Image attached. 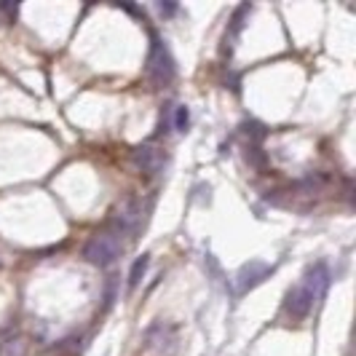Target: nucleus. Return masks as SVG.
<instances>
[{
  "mask_svg": "<svg viewBox=\"0 0 356 356\" xmlns=\"http://www.w3.org/2000/svg\"><path fill=\"white\" fill-rule=\"evenodd\" d=\"M161 11H166V14H175V11H177V6H169V3H161Z\"/></svg>",
  "mask_w": 356,
  "mask_h": 356,
  "instance_id": "obj_10",
  "label": "nucleus"
},
{
  "mask_svg": "<svg viewBox=\"0 0 356 356\" xmlns=\"http://www.w3.org/2000/svg\"><path fill=\"white\" fill-rule=\"evenodd\" d=\"M188 126H191V110H188L185 105H179L177 113H175V129L185 134V131H188Z\"/></svg>",
  "mask_w": 356,
  "mask_h": 356,
  "instance_id": "obj_9",
  "label": "nucleus"
},
{
  "mask_svg": "<svg viewBox=\"0 0 356 356\" xmlns=\"http://www.w3.org/2000/svg\"><path fill=\"white\" fill-rule=\"evenodd\" d=\"M270 273H273V268L268 266V263H260V260L247 263V266L236 273V295H247L250 289L263 284Z\"/></svg>",
  "mask_w": 356,
  "mask_h": 356,
  "instance_id": "obj_3",
  "label": "nucleus"
},
{
  "mask_svg": "<svg viewBox=\"0 0 356 356\" xmlns=\"http://www.w3.org/2000/svg\"><path fill=\"white\" fill-rule=\"evenodd\" d=\"M147 266H150V257H147V254H143V257L134 260V266H131V270H129V289H134V286L143 282L145 273H147Z\"/></svg>",
  "mask_w": 356,
  "mask_h": 356,
  "instance_id": "obj_8",
  "label": "nucleus"
},
{
  "mask_svg": "<svg viewBox=\"0 0 356 356\" xmlns=\"http://www.w3.org/2000/svg\"><path fill=\"white\" fill-rule=\"evenodd\" d=\"M303 286L316 300H321L324 292H327V286H330V268L324 266V263H314V266L305 270Z\"/></svg>",
  "mask_w": 356,
  "mask_h": 356,
  "instance_id": "obj_5",
  "label": "nucleus"
},
{
  "mask_svg": "<svg viewBox=\"0 0 356 356\" xmlns=\"http://www.w3.org/2000/svg\"><path fill=\"white\" fill-rule=\"evenodd\" d=\"M316 303V298L305 289L303 284L292 286L289 292H286V300H284V314L289 316L292 321H303L308 314H311V308Z\"/></svg>",
  "mask_w": 356,
  "mask_h": 356,
  "instance_id": "obj_4",
  "label": "nucleus"
},
{
  "mask_svg": "<svg viewBox=\"0 0 356 356\" xmlns=\"http://www.w3.org/2000/svg\"><path fill=\"white\" fill-rule=\"evenodd\" d=\"M175 75H177V67H175V59L166 49V43L153 35L150 54H147V78L153 81V86H169Z\"/></svg>",
  "mask_w": 356,
  "mask_h": 356,
  "instance_id": "obj_2",
  "label": "nucleus"
},
{
  "mask_svg": "<svg viewBox=\"0 0 356 356\" xmlns=\"http://www.w3.org/2000/svg\"><path fill=\"white\" fill-rule=\"evenodd\" d=\"M113 222H115V236L118 233H131L137 225H140V207H137V201H126L124 207L115 212L113 217Z\"/></svg>",
  "mask_w": 356,
  "mask_h": 356,
  "instance_id": "obj_7",
  "label": "nucleus"
},
{
  "mask_svg": "<svg viewBox=\"0 0 356 356\" xmlns=\"http://www.w3.org/2000/svg\"><path fill=\"white\" fill-rule=\"evenodd\" d=\"M83 257L86 263L97 268H110L121 257V244L115 233H94L89 241L83 244Z\"/></svg>",
  "mask_w": 356,
  "mask_h": 356,
  "instance_id": "obj_1",
  "label": "nucleus"
},
{
  "mask_svg": "<svg viewBox=\"0 0 356 356\" xmlns=\"http://www.w3.org/2000/svg\"><path fill=\"white\" fill-rule=\"evenodd\" d=\"M131 161H134V166L145 172V175H156L161 169V163H163V156H161L159 147H153V145H140L134 153H131Z\"/></svg>",
  "mask_w": 356,
  "mask_h": 356,
  "instance_id": "obj_6",
  "label": "nucleus"
}]
</instances>
